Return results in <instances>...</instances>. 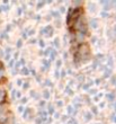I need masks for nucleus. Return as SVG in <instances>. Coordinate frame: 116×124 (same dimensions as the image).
Masks as SVG:
<instances>
[{
	"mask_svg": "<svg viewBox=\"0 0 116 124\" xmlns=\"http://www.w3.org/2000/svg\"><path fill=\"white\" fill-rule=\"evenodd\" d=\"M17 46H18V47L22 46V41H18V42H17Z\"/></svg>",
	"mask_w": 116,
	"mask_h": 124,
	"instance_id": "1a4fd4ad",
	"label": "nucleus"
},
{
	"mask_svg": "<svg viewBox=\"0 0 116 124\" xmlns=\"http://www.w3.org/2000/svg\"><path fill=\"white\" fill-rule=\"evenodd\" d=\"M48 112H50V113H53V112H54V109H53V107H52V106H50V109H48Z\"/></svg>",
	"mask_w": 116,
	"mask_h": 124,
	"instance_id": "6e6552de",
	"label": "nucleus"
},
{
	"mask_svg": "<svg viewBox=\"0 0 116 124\" xmlns=\"http://www.w3.org/2000/svg\"><path fill=\"white\" fill-rule=\"evenodd\" d=\"M90 25H91V27H93V28H96V27H97V20L93 19V20L90 22Z\"/></svg>",
	"mask_w": 116,
	"mask_h": 124,
	"instance_id": "20e7f679",
	"label": "nucleus"
},
{
	"mask_svg": "<svg viewBox=\"0 0 116 124\" xmlns=\"http://www.w3.org/2000/svg\"><path fill=\"white\" fill-rule=\"evenodd\" d=\"M22 73H23V75H28V70H27V69H26V68H24L23 69V70H22Z\"/></svg>",
	"mask_w": 116,
	"mask_h": 124,
	"instance_id": "39448f33",
	"label": "nucleus"
},
{
	"mask_svg": "<svg viewBox=\"0 0 116 124\" xmlns=\"http://www.w3.org/2000/svg\"><path fill=\"white\" fill-rule=\"evenodd\" d=\"M90 118H91V114H90V113H88V114H86V120H87V121H89Z\"/></svg>",
	"mask_w": 116,
	"mask_h": 124,
	"instance_id": "0eeeda50",
	"label": "nucleus"
},
{
	"mask_svg": "<svg viewBox=\"0 0 116 124\" xmlns=\"http://www.w3.org/2000/svg\"><path fill=\"white\" fill-rule=\"evenodd\" d=\"M6 112H7V109H6V106L5 105H0V123H3V122L7 120V117H6Z\"/></svg>",
	"mask_w": 116,
	"mask_h": 124,
	"instance_id": "f257e3e1",
	"label": "nucleus"
},
{
	"mask_svg": "<svg viewBox=\"0 0 116 124\" xmlns=\"http://www.w3.org/2000/svg\"><path fill=\"white\" fill-rule=\"evenodd\" d=\"M39 44H41V46H42V47L44 46V42H43V41H41V42H39Z\"/></svg>",
	"mask_w": 116,
	"mask_h": 124,
	"instance_id": "9b49d317",
	"label": "nucleus"
},
{
	"mask_svg": "<svg viewBox=\"0 0 116 124\" xmlns=\"http://www.w3.org/2000/svg\"><path fill=\"white\" fill-rule=\"evenodd\" d=\"M113 120H114V121H115V122H116V116H115V118H113Z\"/></svg>",
	"mask_w": 116,
	"mask_h": 124,
	"instance_id": "4468645a",
	"label": "nucleus"
},
{
	"mask_svg": "<svg viewBox=\"0 0 116 124\" xmlns=\"http://www.w3.org/2000/svg\"><path fill=\"white\" fill-rule=\"evenodd\" d=\"M107 97L109 98V101H114V95H113V94H109V95H107Z\"/></svg>",
	"mask_w": 116,
	"mask_h": 124,
	"instance_id": "423d86ee",
	"label": "nucleus"
},
{
	"mask_svg": "<svg viewBox=\"0 0 116 124\" xmlns=\"http://www.w3.org/2000/svg\"><path fill=\"white\" fill-rule=\"evenodd\" d=\"M26 101H27V99H26V98H23V99H22V103H26Z\"/></svg>",
	"mask_w": 116,
	"mask_h": 124,
	"instance_id": "f8f14e48",
	"label": "nucleus"
},
{
	"mask_svg": "<svg viewBox=\"0 0 116 124\" xmlns=\"http://www.w3.org/2000/svg\"><path fill=\"white\" fill-rule=\"evenodd\" d=\"M85 34H84V33H80V32H79V33H78V34H77V41H78V42H82V41H84V39H85Z\"/></svg>",
	"mask_w": 116,
	"mask_h": 124,
	"instance_id": "f03ea898",
	"label": "nucleus"
},
{
	"mask_svg": "<svg viewBox=\"0 0 116 124\" xmlns=\"http://www.w3.org/2000/svg\"><path fill=\"white\" fill-rule=\"evenodd\" d=\"M3 98H5V92L2 89H0V103L3 101Z\"/></svg>",
	"mask_w": 116,
	"mask_h": 124,
	"instance_id": "7ed1b4c3",
	"label": "nucleus"
},
{
	"mask_svg": "<svg viewBox=\"0 0 116 124\" xmlns=\"http://www.w3.org/2000/svg\"><path fill=\"white\" fill-rule=\"evenodd\" d=\"M68 112H69V113H71V112H72V107H69L68 108Z\"/></svg>",
	"mask_w": 116,
	"mask_h": 124,
	"instance_id": "ddd939ff",
	"label": "nucleus"
},
{
	"mask_svg": "<svg viewBox=\"0 0 116 124\" xmlns=\"http://www.w3.org/2000/svg\"><path fill=\"white\" fill-rule=\"evenodd\" d=\"M44 97H45L46 99H47V98H48V93H47V92H45V93H44Z\"/></svg>",
	"mask_w": 116,
	"mask_h": 124,
	"instance_id": "9d476101",
	"label": "nucleus"
}]
</instances>
